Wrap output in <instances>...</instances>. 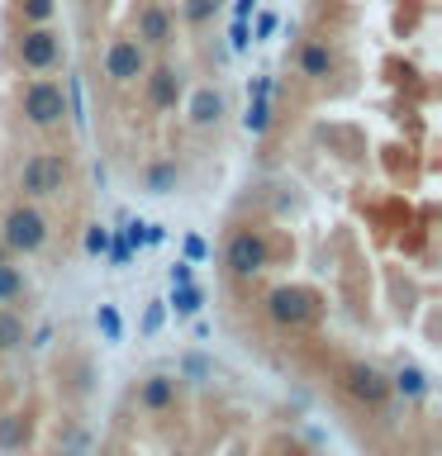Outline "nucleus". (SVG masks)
I'll return each instance as SVG.
<instances>
[{"label": "nucleus", "mask_w": 442, "mask_h": 456, "mask_svg": "<svg viewBox=\"0 0 442 456\" xmlns=\"http://www.w3.org/2000/svg\"><path fill=\"white\" fill-rule=\"evenodd\" d=\"M0 242H5L10 252H24V256L43 252L48 248V214L38 205H14L5 214V224H0Z\"/></svg>", "instance_id": "f03ea898"}, {"label": "nucleus", "mask_w": 442, "mask_h": 456, "mask_svg": "<svg viewBox=\"0 0 442 456\" xmlns=\"http://www.w3.org/2000/svg\"><path fill=\"white\" fill-rule=\"evenodd\" d=\"M143 81H148V105L157 114H167V110H176V100H181V71L176 67H148L143 71Z\"/></svg>", "instance_id": "9d476101"}, {"label": "nucleus", "mask_w": 442, "mask_h": 456, "mask_svg": "<svg viewBox=\"0 0 442 456\" xmlns=\"http://www.w3.org/2000/svg\"><path fill=\"white\" fill-rule=\"evenodd\" d=\"M200 305H205V290L191 281V285H171V299H167V309H176L181 319H191V314H200Z\"/></svg>", "instance_id": "f3484780"}, {"label": "nucleus", "mask_w": 442, "mask_h": 456, "mask_svg": "<svg viewBox=\"0 0 442 456\" xmlns=\"http://www.w3.org/2000/svg\"><path fill=\"white\" fill-rule=\"evenodd\" d=\"M390 390L399 395V399H423L428 395V376H423V366H413V362H405L390 376Z\"/></svg>", "instance_id": "4468645a"}, {"label": "nucleus", "mask_w": 442, "mask_h": 456, "mask_svg": "<svg viewBox=\"0 0 442 456\" xmlns=\"http://www.w3.org/2000/svg\"><path fill=\"white\" fill-rule=\"evenodd\" d=\"M24 447H29V419L24 413H5V419H0V452L20 456Z\"/></svg>", "instance_id": "2eb2a0df"}, {"label": "nucleus", "mask_w": 442, "mask_h": 456, "mask_svg": "<svg viewBox=\"0 0 442 456\" xmlns=\"http://www.w3.org/2000/svg\"><path fill=\"white\" fill-rule=\"evenodd\" d=\"M14 57H20L24 71H53L62 62V34L53 24H24L20 43H14Z\"/></svg>", "instance_id": "39448f33"}, {"label": "nucleus", "mask_w": 442, "mask_h": 456, "mask_svg": "<svg viewBox=\"0 0 442 456\" xmlns=\"http://www.w3.org/2000/svg\"><path fill=\"white\" fill-rule=\"evenodd\" d=\"M248 43H252L248 20H233V28H228V48H233V53H248Z\"/></svg>", "instance_id": "c756f323"}, {"label": "nucleus", "mask_w": 442, "mask_h": 456, "mask_svg": "<svg viewBox=\"0 0 442 456\" xmlns=\"http://www.w3.org/2000/svg\"><path fill=\"white\" fill-rule=\"evenodd\" d=\"M119 233H124V242H128V248H134V252L143 248V219H128V224L119 228Z\"/></svg>", "instance_id": "473e14b6"}, {"label": "nucleus", "mask_w": 442, "mask_h": 456, "mask_svg": "<svg viewBox=\"0 0 442 456\" xmlns=\"http://www.w3.org/2000/svg\"><path fill=\"white\" fill-rule=\"evenodd\" d=\"M162 319H167V299H152V305H148V314H143V338H152L157 333V328H162Z\"/></svg>", "instance_id": "cd10ccee"}, {"label": "nucleus", "mask_w": 442, "mask_h": 456, "mask_svg": "<svg viewBox=\"0 0 442 456\" xmlns=\"http://www.w3.org/2000/svg\"><path fill=\"white\" fill-rule=\"evenodd\" d=\"M134 38L143 43V48H162V43H171V14L162 0H143V5L134 10Z\"/></svg>", "instance_id": "1a4fd4ad"}, {"label": "nucleus", "mask_w": 442, "mask_h": 456, "mask_svg": "<svg viewBox=\"0 0 442 456\" xmlns=\"http://www.w3.org/2000/svg\"><path fill=\"white\" fill-rule=\"evenodd\" d=\"M257 0H233V20H252Z\"/></svg>", "instance_id": "c9c22d12"}, {"label": "nucleus", "mask_w": 442, "mask_h": 456, "mask_svg": "<svg viewBox=\"0 0 442 456\" xmlns=\"http://www.w3.org/2000/svg\"><path fill=\"white\" fill-rule=\"evenodd\" d=\"M167 276H171V285H191V281H195V276H191V266H185V262H176V266L167 271Z\"/></svg>", "instance_id": "f704fd0d"}, {"label": "nucleus", "mask_w": 442, "mask_h": 456, "mask_svg": "<svg viewBox=\"0 0 442 456\" xmlns=\"http://www.w3.org/2000/svg\"><path fill=\"white\" fill-rule=\"evenodd\" d=\"M176 181H181L176 162H152L148 171H143V185H148L152 195H171V191H176Z\"/></svg>", "instance_id": "dca6fc26"}, {"label": "nucleus", "mask_w": 442, "mask_h": 456, "mask_svg": "<svg viewBox=\"0 0 442 456\" xmlns=\"http://www.w3.org/2000/svg\"><path fill=\"white\" fill-rule=\"evenodd\" d=\"M24 285H29V281H24V271L5 262V266H0V305H10V299H20V295H24Z\"/></svg>", "instance_id": "5701e85b"}, {"label": "nucleus", "mask_w": 442, "mask_h": 456, "mask_svg": "<svg viewBox=\"0 0 442 456\" xmlns=\"http://www.w3.org/2000/svg\"><path fill=\"white\" fill-rule=\"evenodd\" d=\"M181 376L185 380H209V362H205V356H200V352H191V356H181Z\"/></svg>", "instance_id": "a878e982"}, {"label": "nucleus", "mask_w": 442, "mask_h": 456, "mask_svg": "<svg viewBox=\"0 0 442 456\" xmlns=\"http://www.w3.org/2000/svg\"><path fill=\"white\" fill-rule=\"evenodd\" d=\"M295 62H299V77H309V81H328V77L338 71V53L328 48V43L314 38V43H305V48H299Z\"/></svg>", "instance_id": "9b49d317"}, {"label": "nucleus", "mask_w": 442, "mask_h": 456, "mask_svg": "<svg viewBox=\"0 0 442 456\" xmlns=\"http://www.w3.org/2000/svg\"><path fill=\"white\" fill-rule=\"evenodd\" d=\"M95 328H100V338H105V342H124V319H119V309H114V305L95 309Z\"/></svg>", "instance_id": "6ab92c4d"}, {"label": "nucleus", "mask_w": 442, "mask_h": 456, "mask_svg": "<svg viewBox=\"0 0 442 456\" xmlns=\"http://www.w3.org/2000/svg\"><path fill=\"white\" fill-rule=\"evenodd\" d=\"M143 71H148V48L134 38V34H124V38H114L110 48H105V77L114 86H128V81H138Z\"/></svg>", "instance_id": "6e6552de"}, {"label": "nucleus", "mask_w": 442, "mask_h": 456, "mask_svg": "<svg viewBox=\"0 0 442 456\" xmlns=\"http://www.w3.org/2000/svg\"><path fill=\"white\" fill-rule=\"evenodd\" d=\"M10 347H24V323H20V314L0 309V352H10Z\"/></svg>", "instance_id": "412c9836"}, {"label": "nucleus", "mask_w": 442, "mask_h": 456, "mask_svg": "<svg viewBox=\"0 0 442 456\" xmlns=\"http://www.w3.org/2000/svg\"><path fill=\"white\" fill-rule=\"evenodd\" d=\"M224 266H228V276L252 281L257 271H266V266H271L266 238L257 233V228H233V233H228V242H224Z\"/></svg>", "instance_id": "20e7f679"}, {"label": "nucleus", "mask_w": 442, "mask_h": 456, "mask_svg": "<svg viewBox=\"0 0 442 456\" xmlns=\"http://www.w3.org/2000/svg\"><path fill=\"white\" fill-rule=\"evenodd\" d=\"M105 256H110V266H128V256H134V248L124 242V233H114V228H110V248H105Z\"/></svg>", "instance_id": "bb28decb"}, {"label": "nucleus", "mask_w": 442, "mask_h": 456, "mask_svg": "<svg viewBox=\"0 0 442 456\" xmlns=\"http://www.w3.org/2000/svg\"><path fill=\"white\" fill-rule=\"evenodd\" d=\"M138 404L148 413H167L171 404H176V376H167V370H157V376H148L138 385Z\"/></svg>", "instance_id": "ddd939ff"}, {"label": "nucleus", "mask_w": 442, "mask_h": 456, "mask_svg": "<svg viewBox=\"0 0 442 456\" xmlns=\"http://www.w3.org/2000/svg\"><path fill=\"white\" fill-rule=\"evenodd\" d=\"M67 176H71V167L62 152H34L20 167V191L24 200H57L67 191Z\"/></svg>", "instance_id": "f257e3e1"}, {"label": "nucleus", "mask_w": 442, "mask_h": 456, "mask_svg": "<svg viewBox=\"0 0 442 456\" xmlns=\"http://www.w3.org/2000/svg\"><path fill=\"white\" fill-rule=\"evenodd\" d=\"M81 248H86V256H105L110 228H105V224H91V228H86V238H81Z\"/></svg>", "instance_id": "b1692460"}, {"label": "nucleus", "mask_w": 442, "mask_h": 456, "mask_svg": "<svg viewBox=\"0 0 442 456\" xmlns=\"http://www.w3.org/2000/svg\"><path fill=\"white\" fill-rule=\"evenodd\" d=\"M242 128L257 138V134H266L271 128V100H248V114H242Z\"/></svg>", "instance_id": "4be33fe9"}, {"label": "nucleus", "mask_w": 442, "mask_h": 456, "mask_svg": "<svg viewBox=\"0 0 442 456\" xmlns=\"http://www.w3.org/2000/svg\"><path fill=\"white\" fill-rule=\"evenodd\" d=\"M342 390H348L356 404L381 409L385 399H390V376H385L381 366H371V362H352L348 370H342Z\"/></svg>", "instance_id": "0eeeda50"}, {"label": "nucleus", "mask_w": 442, "mask_h": 456, "mask_svg": "<svg viewBox=\"0 0 442 456\" xmlns=\"http://www.w3.org/2000/svg\"><path fill=\"white\" fill-rule=\"evenodd\" d=\"M185 114H191V124L195 128H214L228 114L224 105V91H214V86H200V91L191 95V105H185Z\"/></svg>", "instance_id": "f8f14e48"}, {"label": "nucleus", "mask_w": 442, "mask_h": 456, "mask_svg": "<svg viewBox=\"0 0 442 456\" xmlns=\"http://www.w3.org/2000/svg\"><path fill=\"white\" fill-rule=\"evenodd\" d=\"M219 5H224V0H181V20L191 28H200V24L214 20V10H219Z\"/></svg>", "instance_id": "aec40b11"}, {"label": "nucleus", "mask_w": 442, "mask_h": 456, "mask_svg": "<svg viewBox=\"0 0 442 456\" xmlns=\"http://www.w3.org/2000/svg\"><path fill=\"white\" fill-rule=\"evenodd\" d=\"M266 314H271V323H281V328H305L319 319V299H314L305 285H276V290L266 295Z\"/></svg>", "instance_id": "423d86ee"}, {"label": "nucleus", "mask_w": 442, "mask_h": 456, "mask_svg": "<svg viewBox=\"0 0 442 456\" xmlns=\"http://www.w3.org/2000/svg\"><path fill=\"white\" fill-rule=\"evenodd\" d=\"M167 242V228L162 224H143V248H162Z\"/></svg>", "instance_id": "2f4dec72"}, {"label": "nucleus", "mask_w": 442, "mask_h": 456, "mask_svg": "<svg viewBox=\"0 0 442 456\" xmlns=\"http://www.w3.org/2000/svg\"><path fill=\"white\" fill-rule=\"evenodd\" d=\"M14 10H20L24 24H53L57 0H14Z\"/></svg>", "instance_id": "a211bd4d"}, {"label": "nucleus", "mask_w": 442, "mask_h": 456, "mask_svg": "<svg viewBox=\"0 0 442 456\" xmlns=\"http://www.w3.org/2000/svg\"><path fill=\"white\" fill-rule=\"evenodd\" d=\"M67 119L77 124V128H86V105H81V81L77 77L67 81Z\"/></svg>", "instance_id": "393cba45"}, {"label": "nucleus", "mask_w": 442, "mask_h": 456, "mask_svg": "<svg viewBox=\"0 0 442 456\" xmlns=\"http://www.w3.org/2000/svg\"><path fill=\"white\" fill-rule=\"evenodd\" d=\"M248 28H252V43H266V38L281 28V20H276L271 10H262V14H257V24H248Z\"/></svg>", "instance_id": "c85d7f7f"}, {"label": "nucleus", "mask_w": 442, "mask_h": 456, "mask_svg": "<svg viewBox=\"0 0 442 456\" xmlns=\"http://www.w3.org/2000/svg\"><path fill=\"white\" fill-rule=\"evenodd\" d=\"M185 256H191V262H205V256H209V248H205V238H200V233H185Z\"/></svg>", "instance_id": "7c9ffc66"}, {"label": "nucleus", "mask_w": 442, "mask_h": 456, "mask_svg": "<svg viewBox=\"0 0 442 456\" xmlns=\"http://www.w3.org/2000/svg\"><path fill=\"white\" fill-rule=\"evenodd\" d=\"M248 100H271V77H257L248 86Z\"/></svg>", "instance_id": "72a5a7b5"}, {"label": "nucleus", "mask_w": 442, "mask_h": 456, "mask_svg": "<svg viewBox=\"0 0 442 456\" xmlns=\"http://www.w3.org/2000/svg\"><path fill=\"white\" fill-rule=\"evenodd\" d=\"M20 110L34 128H57L67 119V91L53 77H34V81H24V91H20Z\"/></svg>", "instance_id": "7ed1b4c3"}, {"label": "nucleus", "mask_w": 442, "mask_h": 456, "mask_svg": "<svg viewBox=\"0 0 442 456\" xmlns=\"http://www.w3.org/2000/svg\"><path fill=\"white\" fill-rule=\"evenodd\" d=\"M10 262V248H5V242H0V266H5Z\"/></svg>", "instance_id": "e433bc0d"}]
</instances>
